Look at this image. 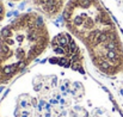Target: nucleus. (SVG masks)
<instances>
[{
  "label": "nucleus",
  "mask_w": 123,
  "mask_h": 117,
  "mask_svg": "<svg viewBox=\"0 0 123 117\" xmlns=\"http://www.w3.org/2000/svg\"><path fill=\"white\" fill-rule=\"evenodd\" d=\"M51 43L45 18L36 11L20 13L0 30V86L18 78Z\"/></svg>",
  "instance_id": "3"
},
{
  "label": "nucleus",
  "mask_w": 123,
  "mask_h": 117,
  "mask_svg": "<svg viewBox=\"0 0 123 117\" xmlns=\"http://www.w3.org/2000/svg\"><path fill=\"white\" fill-rule=\"evenodd\" d=\"M36 12L44 18H55L63 12L69 0H30Z\"/></svg>",
  "instance_id": "4"
},
{
  "label": "nucleus",
  "mask_w": 123,
  "mask_h": 117,
  "mask_svg": "<svg viewBox=\"0 0 123 117\" xmlns=\"http://www.w3.org/2000/svg\"><path fill=\"white\" fill-rule=\"evenodd\" d=\"M5 16H6V7H5L4 0H0V22L4 20Z\"/></svg>",
  "instance_id": "6"
},
{
  "label": "nucleus",
  "mask_w": 123,
  "mask_h": 117,
  "mask_svg": "<svg viewBox=\"0 0 123 117\" xmlns=\"http://www.w3.org/2000/svg\"><path fill=\"white\" fill-rule=\"evenodd\" d=\"M10 1H20V0H10Z\"/></svg>",
  "instance_id": "7"
},
{
  "label": "nucleus",
  "mask_w": 123,
  "mask_h": 117,
  "mask_svg": "<svg viewBox=\"0 0 123 117\" xmlns=\"http://www.w3.org/2000/svg\"><path fill=\"white\" fill-rule=\"evenodd\" d=\"M63 23L80 42L94 68L105 77L123 78V37L112 14L102 0H69Z\"/></svg>",
  "instance_id": "2"
},
{
  "label": "nucleus",
  "mask_w": 123,
  "mask_h": 117,
  "mask_svg": "<svg viewBox=\"0 0 123 117\" xmlns=\"http://www.w3.org/2000/svg\"><path fill=\"white\" fill-rule=\"evenodd\" d=\"M0 117H123L96 80L61 63H42L14 80L0 100Z\"/></svg>",
  "instance_id": "1"
},
{
  "label": "nucleus",
  "mask_w": 123,
  "mask_h": 117,
  "mask_svg": "<svg viewBox=\"0 0 123 117\" xmlns=\"http://www.w3.org/2000/svg\"><path fill=\"white\" fill-rule=\"evenodd\" d=\"M123 31V0H102Z\"/></svg>",
  "instance_id": "5"
}]
</instances>
